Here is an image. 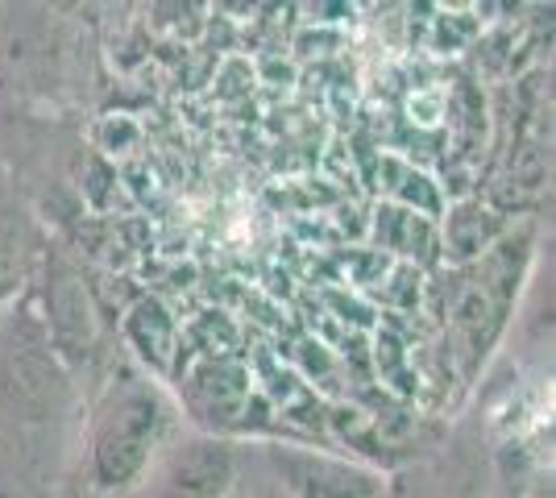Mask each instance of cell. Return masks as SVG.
Listing matches in <instances>:
<instances>
[{
  "mask_svg": "<svg viewBox=\"0 0 556 498\" xmlns=\"http://www.w3.org/2000/svg\"><path fill=\"white\" fill-rule=\"evenodd\" d=\"M278 470L287 474V486L300 498H378L374 482L349 465L303 457V452H278Z\"/></svg>",
  "mask_w": 556,
  "mask_h": 498,
  "instance_id": "cell-2",
  "label": "cell"
},
{
  "mask_svg": "<svg viewBox=\"0 0 556 498\" xmlns=\"http://www.w3.org/2000/svg\"><path fill=\"white\" fill-rule=\"evenodd\" d=\"M229 452L216 445H195L175 461L166 477V498H216L229 486Z\"/></svg>",
  "mask_w": 556,
  "mask_h": 498,
  "instance_id": "cell-3",
  "label": "cell"
},
{
  "mask_svg": "<svg viewBox=\"0 0 556 498\" xmlns=\"http://www.w3.org/2000/svg\"><path fill=\"white\" fill-rule=\"evenodd\" d=\"M17 261H22V250H17V233H13V225H4V220H0V295L9 291V283H13V274H17Z\"/></svg>",
  "mask_w": 556,
  "mask_h": 498,
  "instance_id": "cell-4",
  "label": "cell"
},
{
  "mask_svg": "<svg viewBox=\"0 0 556 498\" xmlns=\"http://www.w3.org/2000/svg\"><path fill=\"white\" fill-rule=\"evenodd\" d=\"M150 427H154V407L146 399H134L121 411H113V420L100 432V445H96V470L109 486H121L141 470Z\"/></svg>",
  "mask_w": 556,
  "mask_h": 498,
  "instance_id": "cell-1",
  "label": "cell"
}]
</instances>
